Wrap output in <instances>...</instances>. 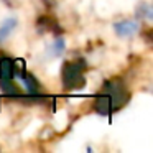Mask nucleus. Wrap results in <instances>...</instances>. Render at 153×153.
<instances>
[{
    "label": "nucleus",
    "mask_w": 153,
    "mask_h": 153,
    "mask_svg": "<svg viewBox=\"0 0 153 153\" xmlns=\"http://www.w3.org/2000/svg\"><path fill=\"white\" fill-rule=\"evenodd\" d=\"M17 27V20L10 18V20H5L0 27V41H4L7 36H10V33L13 31V28Z\"/></svg>",
    "instance_id": "2"
},
{
    "label": "nucleus",
    "mask_w": 153,
    "mask_h": 153,
    "mask_svg": "<svg viewBox=\"0 0 153 153\" xmlns=\"http://www.w3.org/2000/svg\"><path fill=\"white\" fill-rule=\"evenodd\" d=\"M114 28H115L119 36L127 38V36H133V35L138 31V23H137V22H132V20H125V22L117 23Z\"/></svg>",
    "instance_id": "1"
}]
</instances>
